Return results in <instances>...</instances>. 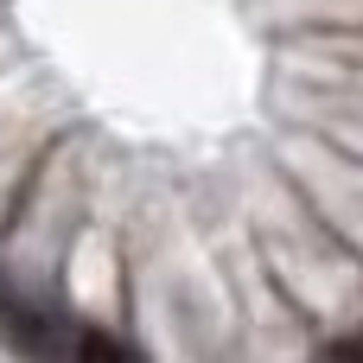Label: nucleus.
I'll return each instance as SVG.
<instances>
[{"instance_id": "1", "label": "nucleus", "mask_w": 363, "mask_h": 363, "mask_svg": "<svg viewBox=\"0 0 363 363\" xmlns=\"http://www.w3.org/2000/svg\"><path fill=\"white\" fill-rule=\"evenodd\" d=\"M77 363H147L134 345H121V338H108V332H83L77 338Z\"/></svg>"}, {"instance_id": "2", "label": "nucleus", "mask_w": 363, "mask_h": 363, "mask_svg": "<svg viewBox=\"0 0 363 363\" xmlns=\"http://www.w3.org/2000/svg\"><path fill=\"white\" fill-rule=\"evenodd\" d=\"M332 363H363V338H351V345H338V351H332Z\"/></svg>"}]
</instances>
